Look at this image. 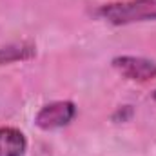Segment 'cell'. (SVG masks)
<instances>
[{
  "mask_svg": "<svg viewBox=\"0 0 156 156\" xmlns=\"http://www.w3.org/2000/svg\"><path fill=\"white\" fill-rule=\"evenodd\" d=\"M98 15L115 26L156 20V0H127L102 5Z\"/></svg>",
  "mask_w": 156,
  "mask_h": 156,
  "instance_id": "1",
  "label": "cell"
},
{
  "mask_svg": "<svg viewBox=\"0 0 156 156\" xmlns=\"http://www.w3.org/2000/svg\"><path fill=\"white\" fill-rule=\"evenodd\" d=\"M76 115V107L69 100H58L44 105L35 116V123L42 131H53L67 125Z\"/></svg>",
  "mask_w": 156,
  "mask_h": 156,
  "instance_id": "2",
  "label": "cell"
},
{
  "mask_svg": "<svg viewBox=\"0 0 156 156\" xmlns=\"http://www.w3.org/2000/svg\"><path fill=\"white\" fill-rule=\"evenodd\" d=\"M113 67L122 76L136 82H149L156 78V62L144 56H116L113 58Z\"/></svg>",
  "mask_w": 156,
  "mask_h": 156,
  "instance_id": "3",
  "label": "cell"
},
{
  "mask_svg": "<svg viewBox=\"0 0 156 156\" xmlns=\"http://www.w3.org/2000/svg\"><path fill=\"white\" fill-rule=\"evenodd\" d=\"M37 55V47L27 42H18V44H9L0 47V66L20 62V60H29Z\"/></svg>",
  "mask_w": 156,
  "mask_h": 156,
  "instance_id": "5",
  "label": "cell"
},
{
  "mask_svg": "<svg viewBox=\"0 0 156 156\" xmlns=\"http://www.w3.org/2000/svg\"><path fill=\"white\" fill-rule=\"evenodd\" d=\"M27 140L15 127H0V156H24Z\"/></svg>",
  "mask_w": 156,
  "mask_h": 156,
  "instance_id": "4",
  "label": "cell"
}]
</instances>
